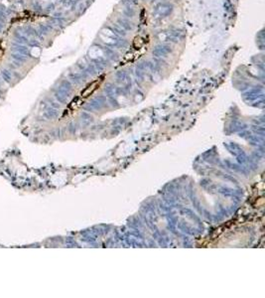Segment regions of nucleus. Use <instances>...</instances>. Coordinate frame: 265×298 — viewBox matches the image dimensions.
Here are the masks:
<instances>
[{
	"label": "nucleus",
	"instance_id": "f257e3e1",
	"mask_svg": "<svg viewBox=\"0 0 265 298\" xmlns=\"http://www.w3.org/2000/svg\"><path fill=\"white\" fill-rule=\"evenodd\" d=\"M149 45V37L148 36H136L133 41H132L131 47L129 51L125 54L122 63L123 65L126 63H132L135 60L142 57L148 49Z\"/></svg>",
	"mask_w": 265,
	"mask_h": 298
},
{
	"label": "nucleus",
	"instance_id": "f03ea898",
	"mask_svg": "<svg viewBox=\"0 0 265 298\" xmlns=\"http://www.w3.org/2000/svg\"><path fill=\"white\" fill-rule=\"evenodd\" d=\"M104 79V76H100L98 79H96L95 81H93L92 83H90L82 92H81V98L82 99H88L89 97H91L102 84Z\"/></svg>",
	"mask_w": 265,
	"mask_h": 298
}]
</instances>
